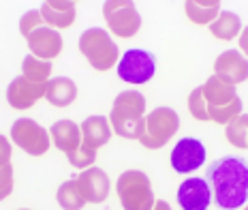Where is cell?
Segmentation results:
<instances>
[{
  "label": "cell",
  "instance_id": "obj_1",
  "mask_svg": "<svg viewBox=\"0 0 248 210\" xmlns=\"http://www.w3.org/2000/svg\"><path fill=\"white\" fill-rule=\"evenodd\" d=\"M208 182L218 208L235 210L248 199V165L237 157H223L210 163Z\"/></svg>",
  "mask_w": 248,
  "mask_h": 210
},
{
  "label": "cell",
  "instance_id": "obj_2",
  "mask_svg": "<svg viewBox=\"0 0 248 210\" xmlns=\"http://www.w3.org/2000/svg\"><path fill=\"white\" fill-rule=\"evenodd\" d=\"M109 125L116 135L139 140L146 131V97L137 90H124L113 99Z\"/></svg>",
  "mask_w": 248,
  "mask_h": 210
},
{
  "label": "cell",
  "instance_id": "obj_3",
  "mask_svg": "<svg viewBox=\"0 0 248 210\" xmlns=\"http://www.w3.org/2000/svg\"><path fill=\"white\" fill-rule=\"evenodd\" d=\"M79 52L96 71H109L113 65L120 60L118 45L107 30L103 28H88L79 37Z\"/></svg>",
  "mask_w": 248,
  "mask_h": 210
},
{
  "label": "cell",
  "instance_id": "obj_4",
  "mask_svg": "<svg viewBox=\"0 0 248 210\" xmlns=\"http://www.w3.org/2000/svg\"><path fill=\"white\" fill-rule=\"evenodd\" d=\"M116 191L124 210H152L156 202L150 178L139 170L124 172L116 182Z\"/></svg>",
  "mask_w": 248,
  "mask_h": 210
},
{
  "label": "cell",
  "instance_id": "obj_5",
  "mask_svg": "<svg viewBox=\"0 0 248 210\" xmlns=\"http://www.w3.org/2000/svg\"><path fill=\"white\" fill-rule=\"evenodd\" d=\"M178 129H180V116L175 114V110H171V107H156L146 116V131L139 137V142L150 150H156V148H163L167 144Z\"/></svg>",
  "mask_w": 248,
  "mask_h": 210
},
{
  "label": "cell",
  "instance_id": "obj_6",
  "mask_svg": "<svg viewBox=\"0 0 248 210\" xmlns=\"http://www.w3.org/2000/svg\"><path fill=\"white\" fill-rule=\"evenodd\" d=\"M103 17L116 37L131 39L141 28V15H139L135 2L131 0H107L103 2Z\"/></svg>",
  "mask_w": 248,
  "mask_h": 210
},
{
  "label": "cell",
  "instance_id": "obj_7",
  "mask_svg": "<svg viewBox=\"0 0 248 210\" xmlns=\"http://www.w3.org/2000/svg\"><path fill=\"white\" fill-rule=\"evenodd\" d=\"M11 140L13 144H17L24 152H28L30 157H41L49 150L51 137L49 133L34 122L32 118H19L13 122L11 127Z\"/></svg>",
  "mask_w": 248,
  "mask_h": 210
},
{
  "label": "cell",
  "instance_id": "obj_8",
  "mask_svg": "<svg viewBox=\"0 0 248 210\" xmlns=\"http://www.w3.org/2000/svg\"><path fill=\"white\" fill-rule=\"evenodd\" d=\"M156 73V60L146 49H128L118 60V78L128 84H146Z\"/></svg>",
  "mask_w": 248,
  "mask_h": 210
},
{
  "label": "cell",
  "instance_id": "obj_9",
  "mask_svg": "<svg viewBox=\"0 0 248 210\" xmlns=\"http://www.w3.org/2000/svg\"><path fill=\"white\" fill-rule=\"evenodd\" d=\"M205 163V146L195 137H182L171 150V167L178 174L197 172Z\"/></svg>",
  "mask_w": 248,
  "mask_h": 210
},
{
  "label": "cell",
  "instance_id": "obj_10",
  "mask_svg": "<svg viewBox=\"0 0 248 210\" xmlns=\"http://www.w3.org/2000/svg\"><path fill=\"white\" fill-rule=\"evenodd\" d=\"M214 75L231 86L242 84L248 80V58L237 49H227L216 58Z\"/></svg>",
  "mask_w": 248,
  "mask_h": 210
},
{
  "label": "cell",
  "instance_id": "obj_11",
  "mask_svg": "<svg viewBox=\"0 0 248 210\" xmlns=\"http://www.w3.org/2000/svg\"><path fill=\"white\" fill-rule=\"evenodd\" d=\"M210 202L212 191L205 178H186L178 187V204L182 210H208Z\"/></svg>",
  "mask_w": 248,
  "mask_h": 210
},
{
  "label": "cell",
  "instance_id": "obj_12",
  "mask_svg": "<svg viewBox=\"0 0 248 210\" xmlns=\"http://www.w3.org/2000/svg\"><path fill=\"white\" fill-rule=\"evenodd\" d=\"M45 86L26 80L24 75L15 78L7 88V101L13 110H30L39 99H45Z\"/></svg>",
  "mask_w": 248,
  "mask_h": 210
},
{
  "label": "cell",
  "instance_id": "obj_13",
  "mask_svg": "<svg viewBox=\"0 0 248 210\" xmlns=\"http://www.w3.org/2000/svg\"><path fill=\"white\" fill-rule=\"evenodd\" d=\"M77 184H79V191L84 199L90 204H101L109 195V178L101 167L81 170V174L77 176Z\"/></svg>",
  "mask_w": 248,
  "mask_h": 210
},
{
  "label": "cell",
  "instance_id": "obj_14",
  "mask_svg": "<svg viewBox=\"0 0 248 210\" xmlns=\"http://www.w3.org/2000/svg\"><path fill=\"white\" fill-rule=\"evenodd\" d=\"M28 48L32 56H37L41 60H49L56 58L60 52H62V37L58 30L49 28V26H41L37 28L28 39Z\"/></svg>",
  "mask_w": 248,
  "mask_h": 210
},
{
  "label": "cell",
  "instance_id": "obj_15",
  "mask_svg": "<svg viewBox=\"0 0 248 210\" xmlns=\"http://www.w3.org/2000/svg\"><path fill=\"white\" fill-rule=\"evenodd\" d=\"M41 17H43L45 26L60 30L69 28L75 22V2L73 0H47L41 4Z\"/></svg>",
  "mask_w": 248,
  "mask_h": 210
},
{
  "label": "cell",
  "instance_id": "obj_16",
  "mask_svg": "<svg viewBox=\"0 0 248 210\" xmlns=\"http://www.w3.org/2000/svg\"><path fill=\"white\" fill-rule=\"evenodd\" d=\"M51 144L64 155H71L81 146V129L79 125H75L73 120H58L51 125L49 129Z\"/></svg>",
  "mask_w": 248,
  "mask_h": 210
},
{
  "label": "cell",
  "instance_id": "obj_17",
  "mask_svg": "<svg viewBox=\"0 0 248 210\" xmlns=\"http://www.w3.org/2000/svg\"><path fill=\"white\" fill-rule=\"evenodd\" d=\"M81 129V144L92 148V150H99L101 146H105L111 137V125L105 116H90L79 125Z\"/></svg>",
  "mask_w": 248,
  "mask_h": 210
},
{
  "label": "cell",
  "instance_id": "obj_18",
  "mask_svg": "<svg viewBox=\"0 0 248 210\" xmlns=\"http://www.w3.org/2000/svg\"><path fill=\"white\" fill-rule=\"evenodd\" d=\"M201 88H203L208 110H218V107H225L237 99L235 86L227 84V81H223L220 78H216V75H210V80L205 81Z\"/></svg>",
  "mask_w": 248,
  "mask_h": 210
},
{
  "label": "cell",
  "instance_id": "obj_19",
  "mask_svg": "<svg viewBox=\"0 0 248 210\" xmlns=\"http://www.w3.org/2000/svg\"><path fill=\"white\" fill-rule=\"evenodd\" d=\"M77 97V86L71 78H51L45 86V99L54 107H69Z\"/></svg>",
  "mask_w": 248,
  "mask_h": 210
},
{
  "label": "cell",
  "instance_id": "obj_20",
  "mask_svg": "<svg viewBox=\"0 0 248 210\" xmlns=\"http://www.w3.org/2000/svg\"><path fill=\"white\" fill-rule=\"evenodd\" d=\"M220 7L223 4L218 0H186L184 2L186 17L193 24H199V26H210L218 17Z\"/></svg>",
  "mask_w": 248,
  "mask_h": 210
},
{
  "label": "cell",
  "instance_id": "obj_21",
  "mask_svg": "<svg viewBox=\"0 0 248 210\" xmlns=\"http://www.w3.org/2000/svg\"><path fill=\"white\" fill-rule=\"evenodd\" d=\"M210 32L220 41H231V39L240 37V32H242L240 15L233 11H220L218 17L210 24Z\"/></svg>",
  "mask_w": 248,
  "mask_h": 210
},
{
  "label": "cell",
  "instance_id": "obj_22",
  "mask_svg": "<svg viewBox=\"0 0 248 210\" xmlns=\"http://www.w3.org/2000/svg\"><path fill=\"white\" fill-rule=\"evenodd\" d=\"M22 73L26 80L34 81V84H47L51 80V63L49 60H41L37 56H26L22 63Z\"/></svg>",
  "mask_w": 248,
  "mask_h": 210
},
{
  "label": "cell",
  "instance_id": "obj_23",
  "mask_svg": "<svg viewBox=\"0 0 248 210\" xmlns=\"http://www.w3.org/2000/svg\"><path fill=\"white\" fill-rule=\"evenodd\" d=\"M56 199H58L60 208H64V210H81L84 208V204H86V199H84V195H81V191H79V184H77V178L62 182Z\"/></svg>",
  "mask_w": 248,
  "mask_h": 210
},
{
  "label": "cell",
  "instance_id": "obj_24",
  "mask_svg": "<svg viewBox=\"0 0 248 210\" xmlns=\"http://www.w3.org/2000/svg\"><path fill=\"white\" fill-rule=\"evenodd\" d=\"M225 137L231 146L235 148H248V114H240L225 127Z\"/></svg>",
  "mask_w": 248,
  "mask_h": 210
},
{
  "label": "cell",
  "instance_id": "obj_25",
  "mask_svg": "<svg viewBox=\"0 0 248 210\" xmlns=\"http://www.w3.org/2000/svg\"><path fill=\"white\" fill-rule=\"evenodd\" d=\"M242 114V99L237 97V99L233 101V103L225 105V107H218V110H208V118L212 122H216V125H229L233 118H237V116Z\"/></svg>",
  "mask_w": 248,
  "mask_h": 210
},
{
  "label": "cell",
  "instance_id": "obj_26",
  "mask_svg": "<svg viewBox=\"0 0 248 210\" xmlns=\"http://www.w3.org/2000/svg\"><path fill=\"white\" fill-rule=\"evenodd\" d=\"M188 112H190V116L197 120H210L208 118V103H205L203 88H201V86L188 95Z\"/></svg>",
  "mask_w": 248,
  "mask_h": 210
},
{
  "label": "cell",
  "instance_id": "obj_27",
  "mask_svg": "<svg viewBox=\"0 0 248 210\" xmlns=\"http://www.w3.org/2000/svg\"><path fill=\"white\" fill-rule=\"evenodd\" d=\"M66 159H69V163L73 167H77V170H88V167H92V163L96 161V150L81 144L75 152L66 155Z\"/></svg>",
  "mask_w": 248,
  "mask_h": 210
},
{
  "label": "cell",
  "instance_id": "obj_28",
  "mask_svg": "<svg viewBox=\"0 0 248 210\" xmlns=\"http://www.w3.org/2000/svg\"><path fill=\"white\" fill-rule=\"evenodd\" d=\"M41 26H45V22H43V17H41L39 9H32V11L24 13L22 19H19V32H22V37H26V39Z\"/></svg>",
  "mask_w": 248,
  "mask_h": 210
},
{
  "label": "cell",
  "instance_id": "obj_29",
  "mask_svg": "<svg viewBox=\"0 0 248 210\" xmlns=\"http://www.w3.org/2000/svg\"><path fill=\"white\" fill-rule=\"evenodd\" d=\"M11 191H13V167L9 163V165L0 167V202L11 195Z\"/></svg>",
  "mask_w": 248,
  "mask_h": 210
},
{
  "label": "cell",
  "instance_id": "obj_30",
  "mask_svg": "<svg viewBox=\"0 0 248 210\" xmlns=\"http://www.w3.org/2000/svg\"><path fill=\"white\" fill-rule=\"evenodd\" d=\"M11 152H13L11 142H9L4 135H0V167L9 165V161H11Z\"/></svg>",
  "mask_w": 248,
  "mask_h": 210
},
{
  "label": "cell",
  "instance_id": "obj_31",
  "mask_svg": "<svg viewBox=\"0 0 248 210\" xmlns=\"http://www.w3.org/2000/svg\"><path fill=\"white\" fill-rule=\"evenodd\" d=\"M237 43H240L242 54H244L246 58H248V26H246V28L240 32V41H237Z\"/></svg>",
  "mask_w": 248,
  "mask_h": 210
},
{
  "label": "cell",
  "instance_id": "obj_32",
  "mask_svg": "<svg viewBox=\"0 0 248 210\" xmlns=\"http://www.w3.org/2000/svg\"><path fill=\"white\" fill-rule=\"evenodd\" d=\"M152 210H173L171 206H169L165 199H158V202H154V206H152Z\"/></svg>",
  "mask_w": 248,
  "mask_h": 210
},
{
  "label": "cell",
  "instance_id": "obj_33",
  "mask_svg": "<svg viewBox=\"0 0 248 210\" xmlns=\"http://www.w3.org/2000/svg\"><path fill=\"white\" fill-rule=\"evenodd\" d=\"M22 210H28V208H22Z\"/></svg>",
  "mask_w": 248,
  "mask_h": 210
},
{
  "label": "cell",
  "instance_id": "obj_34",
  "mask_svg": "<svg viewBox=\"0 0 248 210\" xmlns=\"http://www.w3.org/2000/svg\"><path fill=\"white\" fill-rule=\"evenodd\" d=\"M244 210H248V206H246V208H244Z\"/></svg>",
  "mask_w": 248,
  "mask_h": 210
}]
</instances>
